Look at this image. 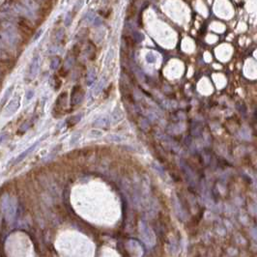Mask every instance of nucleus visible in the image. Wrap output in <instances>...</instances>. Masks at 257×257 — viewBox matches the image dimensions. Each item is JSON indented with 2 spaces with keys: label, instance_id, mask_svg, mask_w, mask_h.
Listing matches in <instances>:
<instances>
[{
  "label": "nucleus",
  "instance_id": "nucleus-8",
  "mask_svg": "<svg viewBox=\"0 0 257 257\" xmlns=\"http://www.w3.org/2000/svg\"><path fill=\"white\" fill-rule=\"evenodd\" d=\"M87 56L90 60H93L96 56V47L92 42H88V45H87Z\"/></svg>",
  "mask_w": 257,
  "mask_h": 257
},
{
  "label": "nucleus",
  "instance_id": "nucleus-24",
  "mask_svg": "<svg viewBox=\"0 0 257 257\" xmlns=\"http://www.w3.org/2000/svg\"><path fill=\"white\" fill-rule=\"evenodd\" d=\"M103 81H101V82L99 83L98 85H97V87L95 88V92H96V94H98L99 92H100V91H101V89H103Z\"/></svg>",
  "mask_w": 257,
  "mask_h": 257
},
{
  "label": "nucleus",
  "instance_id": "nucleus-22",
  "mask_svg": "<svg viewBox=\"0 0 257 257\" xmlns=\"http://www.w3.org/2000/svg\"><path fill=\"white\" fill-rule=\"evenodd\" d=\"M83 4H84V0H77L75 5V11L77 12L78 10H79L81 7L83 6Z\"/></svg>",
  "mask_w": 257,
  "mask_h": 257
},
{
  "label": "nucleus",
  "instance_id": "nucleus-6",
  "mask_svg": "<svg viewBox=\"0 0 257 257\" xmlns=\"http://www.w3.org/2000/svg\"><path fill=\"white\" fill-rule=\"evenodd\" d=\"M94 126L98 127V128H106L109 126V119L105 116L99 117L97 120L94 122Z\"/></svg>",
  "mask_w": 257,
  "mask_h": 257
},
{
  "label": "nucleus",
  "instance_id": "nucleus-4",
  "mask_svg": "<svg viewBox=\"0 0 257 257\" xmlns=\"http://www.w3.org/2000/svg\"><path fill=\"white\" fill-rule=\"evenodd\" d=\"M67 100H68V93L64 92L57 98V101L55 103L54 106V112H57L59 111V113L61 112V109H63L67 105Z\"/></svg>",
  "mask_w": 257,
  "mask_h": 257
},
{
  "label": "nucleus",
  "instance_id": "nucleus-23",
  "mask_svg": "<svg viewBox=\"0 0 257 257\" xmlns=\"http://www.w3.org/2000/svg\"><path fill=\"white\" fill-rule=\"evenodd\" d=\"M92 22H93L94 26H100L101 24V19H100V17H95V19H94Z\"/></svg>",
  "mask_w": 257,
  "mask_h": 257
},
{
  "label": "nucleus",
  "instance_id": "nucleus-14",
  "mask_svg": "<svg viewBox=\"0 0 257 257\" xmlns=\"http://www.w3.org/2000/svg\"><path fill=\"white\" fill-rule=\"evenodd\" d=\"M145 59H146L147 63H149V64H154V63L157 61V57H156V55H155L154 53L149 52V53H147L146 54Z\"/></svg>",
  "mask_w": 257,
  "mask_h": 257
},
{
  "label": "nucleus",
  "instance_id": "nucleus-11",
  "mask_svg": "<svg viewBox=\"0 0 257 257\" xmlns=\"http://www.w3.org/2000/svg\"><path fill=\"white\" fill-rule=\"evenodd\" d=\"M123 137L118 136V134H109L106 136V140H109L111 142H121L123 141Z\"/></svg>",
  "mask_w": 257,
  "mask_h": 257
},
{
  "label": "nucleus",
  "instance_id": "nucleus-21",
  "mask_svg": "<svg viewBox=\"0 0 257 257\" xmlns=\"http://www.w3.org/2000/svg\"><path fill=\"white\" fill-rule=\"evenodd\" d=\"M72 19H73V16L71 13H68L67 16L65 17V25L66 26H69L71 23H72Z\"/></svg>",
  "mask_w": 257,
  "mask_h": 257
},
{
  "label": "nucleus",
  "instance_id": "nucleus-13",
  "mask_svg": "<svg viewBox=\"0 0 257 257\" xmlns=\"http://www.w3.org/2000/svg\"><path fill=\"white\" fill-rule=\"evenodd\" d=\"M133 38H134V42L136 43H141L142 41L144 40V35L142 34L141 32L136 31V32H134Z\"/></svg>",
  "mask_w": 257,
  "mask_h": 257
},
{
  "label": "nucleus",
  "instance_id": "nucleus-16",
  "mask_svg": "<svg viewBox=\"0 0 257 257\" xmlns=\"http://www.w3.org/2000/svg\"><path fill=\"white\" fill-rule=\"evenodd\" d=\"M95 79H96V73L94 72V71H90V73H89L88 75H87V79H86V81H87V84L91 85L94 81H95Z\"/></svg>",
  "mask_w": 257,
  "mask_h": 257
},
{
  "label": "nucleus",
  "instance_id": "nucleus-25",
  "mask_svg": "<svg viewBox=\"0 0 257 257\" xmlns=\"http://www.w3.org/2000/svg\"><path fill=\"white\" fill-rule=\"evenodd\" d=\"M42 33H43V30H42V29H40V30H39V33H37V34H36V36L34 37V40L38 39V38H39V37L41 36V34H42Z\"/></svg>",
  "mask_w": 257,
  "mask_h": 257
},
{
  "label": "nucleus",
  "instance_id": "nucleus-3",
  "mask_svg": "<svg viewBox=\"0 0 257 257\" xmlns=\"http://www.w3.org/2000/svg\"><path fill=\"white\" fill-rule=\"evenodd\" d=\"M39 65H40V55L38 54V53H36V54L33 56L32 61L29 66V70H28L29 77H34V76L36 75L38 70H39Z\"/></svg>",
  "mask_w": 257,
  "mask_h": 257
},
{
  "label": "nucleus",
  "instance_id": "nucleus-9",
  "mask_svg": "<svg viewBox=\"0 0 257 257\" xmlns=\"http://www.w3.org/2000/svg\"><path fill=\"white\" fill-rule=\"evenodd\" d=\"M122 118H123V112L121 111L120 108L116 107L113 110V113H112V120H113V122H114V123H117V122H119L120 120H122Z\"/></svg>",
  "mask_w": 257,
  "mask_h": 257
},
{
  "label": "nucleus",
  "instance_id": "nucleus-15",
  "mask_svg": "<svg viewBox=\"0 0 257 257\" xmlns=\"http://www.w3.org/2000/svg\"><path fill=\"white\" fill-rule=\"evenodd\" d=\"M80 136H81V134L80 133L73 134V136H72V137H71V140H70V145H71V146H73L75 144L77 143L78 140H79V138H80Z\"/></svg>",
  "mask_w": 257,
  "mask_h": 257
},
{
  "label": "nucleus",
  "instance_id": "nucleus-19",
  "mask_svg": "<svg viewBox=\"0 0 257 257\" xmlns=\"http://www.w3.org/2000/svg\"><path fill=\"white\" fill-rule=\"evenodd\" d=\"M33 97H34V91L33 90H28L26 92V95H25V101H24V103L25 105H26V103H28L30 101L32 100V98Z\"/></svg>",
  "mask_w": 257,
  "mask_h": 257
},
{
  "label": "nucleus",
  "instance_id": "nucleus-20",
  "mask_svg": "<svg viewBox=\"0 0 257 257\" xmlns=\"http://www.w3.org/2000/svg\"><path fill=\"white\" fill-rule=\"evenodd\" d=\"M89 136L91 137H100L103 136V133L101 131H99V130H92L90 132V134H89Z\"/></svg>",
  "mask_w": 257,
  "mask_h": 257
},
{
  "label": "nucleus",
  "instance_id": "nucleus-10",
  "mask_svg": "<svg viewBox=\"0 0 257 257\" xmlns=\"http://www.w3.org/2000/svg\"><path fill=\"white\" fill-rule=\"evenodd\" d=\"M13 89H14V85L10 86V87L6 90V92L4 93L3 97H2V100H1V106H2V107H3V106H4L5 103H6V101H8V99L10 98V96L12 95Z\"/></svg>",
  "mask_w": 257,
  "mask_h": 257
},
{
  "label": "nucleus",
  "instance_id": "nucleus-5",
  "mask_svg": "<svg viewBox=\"0 0 257 257\" xmlns=\"http://www.w3.org/2000/svg\"><path fill=\"white\" fill-rule=\"evenodd\" d=\"M43 138H44V137H43ZM43 138H41V139H40V140H39V141H37V142H36V143H34V144H33V145H32V146H31V147H29V148H28V149H27V150H25V151H24V152H22V153H21V154H20V155H19V157H17V159H16V160H15V161H14V164H19V162H21V161H23V160H24V159H25V158H26L27 156H28V155L30 154V153H32L33 151H34V149H35V148H36V147H37V145H39V143H40V142H41V140H42V139H43Z\"/></svg>",
  "mask_w": 257,
  "mask_h": 257
},
{
  "label": "nucleus",
  "instance_id": "nucleus-18",
  "mask_svg": "<svg viewBox=\"0 0 257 257\" xmlns=\"http://www.w3.org/2000/svg\"><path fill=\"white\" fill-rule=\"evenodd\" d=\"M113 58H114V50L112 48H110V49L107 51V54H106V56H105V63L106 64H109V63L113 60Z\"/></svg>",
  "mask_w": 257,
  "mask_h": 257
},
{
  "label": "nucleus",
  "instance_id": "nucleus-2",
  "mask_svg": "<svg viewBox=\"0 0 257 257\" xmlns=\"http://www.w3.org/2000/svg\"><path fill=\"white\" fill-rule=\"evenodd\" d=\"M19 105H20V98H19V96H17L16 98L13 99V100L9 103V105L5 107V109L3 110V115L5 117H10V116L14 115V114L17 111Z\"/></svg>",
  "mask_w": 257,
  "mask_h": 257
},
{
  "label": "nucleus",
  "instance_id": "nucleus-7",
  "mask_svg": "<svg viewBox=\"0 0 257 257\" xmlns=\"http://www.w3.org/2000/svg\"><path fill=\"white\" fill-rule=\"evenodd\" d=\"M19 28L26 35H30L32 32V28L30 27L29 23L24 19H20L19 21Z\"/></svg>",
  "mask_w": 257,
  "mask_h": 257
},
{
  "label": "nucleus",
  "instance_id": "nucleus-12",
  "mask_svg": "<svg viewBox=\"0 0 257 257\" xmlns=\"http://www.w3.org/2000/svg\"><path fill=\"white\" fill-rule=\"evenodd\" d=\"M134 14H136V7H134V3H132V4H130L129 8L127 10V17H128L129 19H132V17L134 16Z\"/></svg>",
  "mask_w": 257,
  "mask_h": 257
},
{
  "label": "nucleus",
  "instance_id": "nucleus-17",
  "mask_svg": "<svg viewBox=\"0 0 257 257\" xmlns=\"http://www.w3.org/2000/svg\"><path fill=\"white\" fill-rule=\"evenodd\" d=\"M59 65H60V58L56 56L53 58L51 63H50V69L51 70H56Z\"/></svg>",
  "mask_w": 257,
  "mask_h": 257
},
{
  "label": "nucleus",
  "instance_id": "nucleus-1",
  "mask_svg": "<svg viewBox=\"0 0 257 257\" xmlns=\"http://www.w3.org/2000/svg\"><path fill=\"white\" fill-rule=\"evenodd\" d=\"M83 96H84V91L80 85L73 86L72 89V93H71V105H76L80 103L83 100Z\"/></svg>",
  "mask_w": 257,
  "mask_h": 257
}]
</instances>
